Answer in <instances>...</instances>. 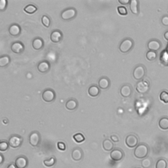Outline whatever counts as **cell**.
<instances>
[{
	"label": "cell",
	"mask_w": 168,
	"mask_h": 168,
	"mask_svg": "<svg viewBox=\"0 0 168 168\" xmlns=\"http://www.w3.org/2000/svg\"><path fill=\"white\" fill-rule=\"evenodd\" d=\"M0 159H1V161H0V164H2L3 163V161H4V157L2 154H0Z\"/></svg>",
	"instance_id": "7bdbcfd3"
},
{
	"label": "cell",
	"mask_w": 168,
	"mask_h": 168,
	"mask_svg": "<svg viewBox=\"0 0 168 168\" xmlns=\"http://www.w3.org/2000/svg\"><path fill=\"white\" fill-rule=\"evenodd\" d=\"M134 168H141V167H134Z\"/></svg>",
	"instance_id": "bcb514c9"
},
{
	"label": "cell",
	"mask_w": 168,
	"mask_h": 168,
	"mask_svg": "<svg viewBox=\"0 0 168 168\" xmlns=\"http://www.w3.org/2000/svg\"><path fill=\"white\" fill-rule=\"evenodd\" d=\"M159 127L162 130H167L168 129V118H162L160 119Z\"/></svg>",
	"instance_id": "4316f807"
},
{
	"label": "cell",
	"mask_w": 168,
	"mask_h": 168,
	"mask_svg": "<svg viewBox=\"0 0 168 168\" xmlns=\"http://www.w3.org/2000/svg\"><path fill=\"white\" fill-rule=\"evenodd\" d=\"M24 11L28 14H34L38 11V7L34 4H28L25 6Z\"/></svg>",
	"instance_id": "484cf974"
},
{
	"label": "cell",
	"mask_w": 168,
	"mask_h": 168,
	"mask_svg": "<svg viewBox=\"0 0 168 168\" xmlns=\"http://www.w3.org/2000/svg\"><path fill=\"white\" fill-rule=\"evenodd\" d=\"M83 157V152L80 147L74 148L72 151V158L76 161H80Z\"/></svg>",
	"instance_id": "e0dca14e"
},
{
	"label": "cell",
	"mask_w": 168,
	"mask_h": 168,
	"mask_svg": "<svg viewBox=\"0 0 168 168\" xmlns=\"http://www.w3.org/2000/svg\"><path fill=\"white\" fill-rule=\"evenodd\" d=\"M149 153V148L146 144L141 143L138 145L134 150V156L138 159H145Z\"/></svg>",
	"instance_id": "6da1fadb"
},
{
	"label": "cell",
	"mask_w": 168,
	"mask_h": 168,
	"mask_svg": "<svg viewBox=\"0 0 168 168\" xmlns=\"http://www.w3.org/2000/svg\"><path fill=\"white\" fill-rule=\"evenodd\" d=\"M164 39L168 41V31H167V32H166L164 33Z\"/></svg>",
	"instance_id": "ee69618b"
},
{
	"label": "cell",
	"mask_w": 168,
	"mask_h": 168,
	"mask_svg": "<svg viewBox=\"0 0 168 168\" xmlns=\"http://www.w3.org/2000/svg\"><path fill=\"white\" fill-rule=\"evenodd\" d=\"M141 165L143 168H150L152 165V160L150 158H146L143 159L141 161Z\"/></svg>",
	"instance_id": "f1b7e54d"
},
{
	"label": "cell",
	"mask_w": 168,
	"mask_h": 168,
	"mask_svg": "<svg viewBox=\"0 0 168 168\" xmlns=\"http://www.w3.org/2000/svg\"><path fill=\"white\" fill-rule=\"evenodd\" d=\"M167 162L164 158L159 159L156 163V168H167Z\"/></svg>",
	"instance_id": "4dcf8cb0"
},
{
	"label": "cell",
	"mask_w": 168,
	"mask_h": 168,
	"mask_svg": "<svg viewBox=\"0 0 168 168\" xmlns=\"http://www.w3.org/2000/svg\"><path fill=\"white\" fill-rule=\"evenodd\" d=\"M9 142L6 141L2 140L0 142V151L1 152L7 151L9 148Z\"/></svg>",
	"instance_id": "e575fe53"
},
{
	"label": "cell",
	"mask_w": 168,
	"mask_h": 168,
	"mask_svg": "<svg viewBox=\"0 0 168 168\" xmlns=\"http://www.w3.org/2000/svg\"><path fill=\"white\" fill-rule=\"evenodd\" d=\"M37 68L38 71L41 73H46L51 68V64L49 61H42L40 62L38 64Z\"/></svg>",
	"instance_id": "2e32d148"
},
{
	"label": "cell",
	"mask_w": 168,
	"mask_h": 168,
	"mask_svg": "<svg viewBox=\"0 0 168 168\" xmlns=\"http://www.w3.org/2000/svg\"><path fill=\"white\" fill-rule=\"evenodd\" d=\"M125 145L129 148H134L138 146L139 143V139L138 137L134 134L128 135L125 138Z\"/></svg>",
	"instance_id": "9c48e42d"
},
{
	"label": "cell",
	"mask_w": 168,
	"mask_h": 168,
	"mask_svg": "<svg viewBox=\"0 0 168 168\" xmlns=\"http://www.w3.org/2000/svg\"><path fill=\"white\" fill-rule=\"evenodd\" d=\"M57 147L60 150V151H64L66 150V148H67L66 147L65 143L63 142H58Z\"/></svg>",
	"instance_id": "74e56055"
},
{
	"label": "cell",
	"mask_w": 168,
	"mask_h": 168,
	"mask_svg": "<svg viewBox=\"0 0 168 168\" xmlns=\"http://www.w3.org/2000/svg\"><path fill=\"white\" fill-rule=\"evenodd\" d=\"M56 98V94L54 90L51 89H46L42 93V99L46 103H51Z\"/></svg>",
	"instance_id": "52a82bcc"
},
{
	"label": "cell",
	"mask_w": 168,
	"mask_h": 168,
	"mask_svg": "<svg viewBox=\"0 0 168 168\" xmlns=\"http://www.w3.org/2000/svg\"><path fill=\"white\" fill-rule=\"evenodd\" d=\"M110 140L112 142H118L119 141V137L116 135H111L110 136Z\"/></svg>",
	"instance_id": "ab89813d"
},
{
	"label": "cell",
	"mask_w": 168,
	"mask_h": 168,
	"mask_svg": "<svg viewBox=\"0 0 168 168\" xmlns=\"http://www.w3.org/2000/svg\"><path fill=\"white\" fill-rule=\"evenodd\" d=\"M160 99L163 103L167 104L168 103V91H163L160 93Z\"/></svg>",
	"instance_id": "836d02e7"
},
{
	"label": "cell",
	"mask_w": 168,
	"mask_h": 168,
	"mask_svg": "<svg viewBox=\"0 0 168 168\" xmlns=\"http://www.w3.org/2000/svg\"><path fill=\"white\" fill-rule=\"evenodd\" d=\"M15 164L17 168H26L28 165V160L25 156H19L16 158Z\"/></svg>",
	"instance_id": "8fae6325"
},
{
	"label": "cell",
	"mask_w": 168,
	"mask_h": 168,
	"mask_svg": "<svg viewBox=\"0 0 168 168\" xmlns=\"http://www.w3.org/2000/svg\"><path fill=\"white\" fill-rule=\"evenodd\" d=\"M65 106L66 109L68 110H75L78 106V102L76 99H70L67 101Z\"/></svg>",
	"instance_id": "d6986e66"
},
{
	"label": "cell",
	"mask_w": 168,
	"mask_h": 168,
	"mask_svg": "<svg viewBox=\"0 0 168 168\" xmlns=\"http://www.w3.org/2000/svg\"><path fill=\"white\" fill-rule=\"evenodd\" d=\"M103 147L106 151H112L114 148V143L110 139H105L103 142Z\"/></svg>",
	"instance_id": "cb8c5ba5"
},
{
	"label": "cell",
	"mask_w": 168,
	"mask_h": 168,
	"mask_svg": "<svg viewBox=\"0 0 168 168\" xmlns=\"http://www.w3.org/2000/svg\"><path fill=\"white\" fill-rule=\"evenodd\" d=\"M150 89V83L147 80L139 81L136 85L137 91L141 94H145Z\"/></svg>",
	"instance_id": "ba28073f"
},
{
	"label": "cell",
	"mask_w": 168,
	"mask_h": 168,
	"mask_svg": "<svg viewBox=\"0 0 168 168\" xmlns=\"http://www.w3.org/2000/svg\"><path fill=\"white\" fill-rule=\"evenodd\" d=\"M99 87L101 89H107L110 86V81L107 77H103L99 79L98 82Z\"/></svg>",
	"instance_id": "44dd1931"
},
{
	"label": "cell",
	"mask_w": 168,
	"mask_h": 168,
	"mask_svg": "<svg viewBox=\"0 0 168 168\" xmlns=\"http://www.w3.org/2000/svg\"><path fill=\"white\" fill-rule=\"evenodd\" d=\"M7 0H0V11H3L7 8Z\"/></svg>",
	"instance_id": "8d00e7d4"
},
{
	"label": "cell",
	"mask_w": 168,
	"mask_h": 168,
	"mask_svg": "<svg viewBox=\"0 0 168 168\" xmlns=\"http://www.w3.org/2000/svg\"><path fill=\"white\" fill-rule=\"evenodd\" d=\"M22 142H23L22 137L18 135H11L8 141L9 147L13 148H19L22 145Z\"/></svg>",
	"instance_id": "5b68a950"
},
{
	"label": "cell",
	"mask_w": 168,
	"mask_h": 168,
	"mask_svg": "<svg viewBox=\"0 0 168 168\" xmlns=\"http://www.w3.org/2000/svg\"><path fill=\"white\" fill-rule=\"evenodd\" d=\"M2 121H3V124H8V119H7V118H3V119H2Z\"/></svg>",
	"instance_id": "f6af8a7d"
},
{
	"label": "cell",
	"mask_w": 168,
	"mask_h": 168,
	"mask_svg": "<svg viewBox=\"0 0 168 168\" xmlns=\"http://www.w3.org/2000/svg\"><path fill=\"white\" fill-rule=\"evenodd\" d=\"M129 8L131 13L138 15L139 13V2L138 0H131L129 3Z\"/></svg>",
	"instance_id": "7402d4cb"
},
{
	"label": "cell",
	"mask_w": 168,
	"mask_h": 168,
	"mask_svg": "<svg viewBox=\"0 0 168 168\" xmlns=\"http://www.w3.org/2000/svg\"><path fill=\"white\" fill-rule=\"evenodd\" d=\"M63 38V32L59 30H54L51 33L50 35V39L51 41L53 43L57 44L59 43Z\"/></svg>",
	"instance_id": "7c38bea8"
},
{
	"label": "cell",
	"mask_w": 168,
	"mask_h": 168,
	"mask_svg": "<svg viewBox=\"0 0 168 168\" xmlns=\"http://www.w3.org/2000/svg\"><path fill=\"white\" fill-rule=\"evenodd\" d=\"M134 41L131 38L124 39L119 45V50L123 53H127L133 47Z\"/></svg>",
	"instance_id": "7a4b0ae2"
},
{
	"label": "cell",
	"mask_w": 168,
	"mask_h": 168,
	"mask_svg": "<svg viewBox=\"0 0 168 168\" xmlns=\"http://www.w3.org/2000/svg\"><path fill=\"white\" fill-rule=\"evenodd\" d=\"M73 139L76 142L81 143L86 140V137L82 133H77L73 135Z\"/></svg>",
	"instance_id": "1f68e13d"
},
{
	"label": "cell",
	"mask_w": 168,
	"mask_h": 168,
	"mask_svg": "<svg viewBox=\"0 0 168 168\" xmlns=\"http://www.w3.org/2000/svg\"><path fill=\"white\" fill-rule=\"evenodd\" d=\"M9 32L11 35L13 37H17L21 33V27L18 24L14 23L9 28Z\"/></svg>",
	"instance_id": "9a60e30c"
},
{
	"label": "cell",
	"mask_w": 168,
	"mask_h": 168,
	"mask_svg": "<svg viewBox=\"0 0 168 168\" xmlns=\"http://www.w3.org/2000/svg\"><path fill=\"white\" fill-rule=\"evenodd\" d=\"M11 58L7 55H4L0 57V67L3 68L7 67L11 63Z\"/></svg>",
	"instance_id": "d4e9b609"
},
{
	"label": "cell",
	"mask_w": 168,
	"mask_h": 168,
	"mask_svg": "<svg viewBox=\"0 0 168 168\" xmlns=\"http://www.w3.org/2000/svg\"><path fill=\"white\" fill-rule=\"evenodd\" d=\"M57 160L55 156L51 157L50 159H46L44 160V164L45 166L47 167H53L54 165L56 164Z\"/></svg>",
	"instance_id": "83f0119b"
},
{
	"label": "cell",
	"mask_w": 168,
	"mask_h": 168,
	"mask_svg": "<svg viewBox=\"0 0 168 168\" xmlns=\"http://www.w3.org/2000/svg\"><path fill=\"white\" fill-rule=\"evenodd\" d=\"M161 47V42L157 40H152L148 41V48L150 51H153L156 52Z\"/></svg>",
	"instance_id": "ac0fdd59"
},
{
	"label": "cell",
	"mask_w": 168,
	"mask_h": 168,
	"mask_svg": "<svg viewBox=\"0 0 168 168\" xmlns=\"http://www.w3.org/2000/svg\"><path fill=\"white\" fill-rule=\"evenodd\" d=\"M44 46V41L43 39L37 37L34 39L32 41V47L35 50H41V49H43V47Z\"/></svg>",
	"instance_id": "ffe728a7"
},
{
	"label": "cell",
	"mask_w": 168,
	"mask_h": 168,
	"mask_svg": "<svg viewBox=\"0 0 168 168\" xmlns=\"http://www.w3.org/2000/svg\"><path fill=\"white\" fill-rule=\"evenodd\" d=\"M146 58L149 61H152L157 58V53L156 51H148L146 54Z\"/></svg>",
	"instance_id": "f546056e"
},
{
	"label": "cell",
	"mask_w": 168,
	"mask_h": 168,
	"mask_svg": "<svg viewBox=\"0 0 168 168\" xmlns=\"http://www.w3.org/2000/svg\"><path fill=\"white\" fill-rule=\"evenodd\" d=\"M118 13L122 16H125L128 15V10L124 6H118L117 7Z\"/></svg>",
	"instance_id": "d590c367"
},
{
	"label": "cell",
	"mask_w": 168,
	"mask_h": 168,
	"mask_svg": "<svg viewBox=\"0 0 168 168\" xmlns=\"http://www.w3.org/2000/svg\"><path fill=\"white\" fill-rule=\"evenodd\" d=\"M100 88L96 85H92L90 86L88 89V94L92 97H96L99 96L100 94Z\"/></svg>",
	"instance_id": "603a6c76"
},
{
	"label": "cell",
	"mask_w": 168,
	"mask_h": 168,
	"mask_svg": "<svg viewBox=\"0 0 168 168\" xmlns=\"http://www.w3.org/2000/svg\"><path fill=\"white\" fill-rule=\"evenodd\" d=\"M132 92H133L132 87L129 84H124L121 87L120 90H119L120 95L124 98L129 97L132 94Z\"/></svg>",
	"instance_id": "5bb4252c"
},
{
	"label": "cell",
	"mask_w": 168,
	"mask_h": 168,
	"mask_svg": "<svg viewBox=\"0 0 168 168\" xmlns=\"http://www.w3.org/2000/svg\"><path fill=\"white\" fill-rule=\"evenodd\" d=\"M7 168H17V167H16V166H15V164H13V163H11V164L7 167Z\"/></svg>",
	"instance_id": "b9f144b4"
},
{
	"label": "cell",
	"mask_w": 168,
	"mask_h": 168,
	"mask_svg": "<svg viewBox=\"0 0 168 168\" xmlns=\"http://www.w3.org/2000/svg\"><path fill=\"white\" fill-rule=\"evenodd\" d=\"M41 22L46 28H49L51 25V19L47 15H44L41 17Z\"/></svg>",
	"instance_id": "d6a6232c"
},
{
	"label": "cell",
	"mask_w": 168,
	"mask_h": 168,
	"mask_svg": "<svg viewBox=\"0 0 168 168\" xmlns=\"http://www.w3.org/2000/svg\"><path fill=\"white\" fill-rule=\"evenodd\" d=\"M11 49L14 53L21 54L25 50V45H24L21 41H14L13 43L11 44Z\"/></svg>",
	"instance_id": "4fadbf2b"
},
{
	"label": "cell",
	"mask_w": 168,
	"mask_h": 168,
	"mask_svg": "<svg viewBox=\"0 0 168 168\" xmlns=\"http://www.w3.org/2000/svg\"><path fill=\"white\" fill-rule=\"evenodd\" d=\"M77 15V11L74 7H69L64 9L61 15L62 19L65 21H68L74 19Z\"/></svg>",
	"instance_id": "277c9868"
},
{
	"label": "cell",
	"mask_w": 168,
	"mask_h": 168,
	"mask_svg": "<svg viewBox=\"0 0 168 168\" xmlns=\"http://www.w3.org/2000/svg\"><path fill=\"white\" fill-rule=\"evenodd\" d=\"M161 23H162V25L164 26H168V16L167 15H165L162 18H161Z\"/></svg>",
	"instance_id": "f35d334b"
},
{
	"label": "cell",
	"mask_w": 168,
	"mask_h": 168,
	"mask_svg": "<svg viewBox=\"0 0 168 168\" xmlns=\"http://www.w3.org/2000/svg\"><path fill=\"white\" fill-rule=\"evenodd\" d=\"M146 74V68L142 64L137 66L134 68L133 72V76L134 79L138 81H141L145 76Z\"/></svg>",
	"instance_id": "3957f363"
},
{
	"label": "cell",
	"mask_w": 168,
	"mask_h": 168,
	"mask_svg": "<svg viewBox=\"0 0 168 168\" xmlns=\"http://www.w3.org/2000/svg\"><path fill=\"white\" fill-rule=\"evenodd\" d=\"M110 156L113 161H118L122 160L124 157V152L120 148H115L110 152Z\"/></svg>",
	"instance_id": "30bf717a"
},
{
	"label": "cell",
	"mask_w": 168,
	"mask_h": 168,
	"mask_svg": "<svg viewBox=\"0 0 168 168\" xmlns=\"http://www.w3.org/2000/svg\"><path fill=\"white\" fill-rule=\"evenodd\" d=\"M167 51H168V46H167Z\"/></svg>",
	"instance_id": "7dc6e473"
},
{
	"label": "cell",
	"mask_w": 168,
	"mask_h": 168,
	"mask_svg": "<svg viewBox=\"0 0 168 168\" xmlns=\"http://www.w3.org/2000/svg\"><path fill=\"white\" fill-rule=\"evenodd\" d=\"M130 2L131 1H129V0H118V2L123 5H128V4L130 3Z\"/></svg>",
	"instance_id": "60d3db41"
},
{
	"label": "cell",
	"mask_w": 168,
	"mask_h": 168,
	"mask_svg": "<svg viewBox=\"0 0 168 168\" xmlns=\"http://www.w3.org/2000/svg\"><path fill=\"white\" fill-rule=\"evenodd\" d=\"M41 135L37 131H32L29 136V142L33 147H37L41 142Z\"/></svg>",
	"instance_id": "8992f818"
}]
</instances>
